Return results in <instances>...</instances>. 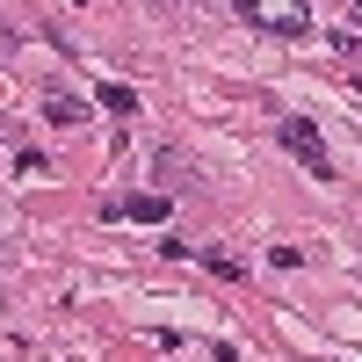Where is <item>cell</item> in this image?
<instances>
[{"instance_id": "obj_3", "label": "cell", "mask_w": 362, "mask_h": 362, "mask_svg": "<svg viewBox=\"0 0 362 362\" xmlns=\"http://www.w3.org/2000/svg\"><path fill=\"white\" fill-rule=\"evenodd\" d=\"M80 116H87V102H80V95H58V87L44 95V124H51V131H73Z\"/></svg>"}, {"instance_id": "obj_4", "label": "cell", "mask_w": 362, "mask_h": 362, "mask_svg": "<svg viewBox=\"0 0 362 362\" xmlns=\"http://www.w3.org/2000/svg\"><path fill=\"white\" fill-rule=\"evenodd\" d=\"M102 109H116V116H138V95H131V87H116V80H109V87H102Z\"/></svg>"}, {"instance_id": "obj_1", "label": "cell", "mask_w": 362, "mask_h": 362, "mask_svg": "<svg viewBox=\"0 0 362 362\" xmlns=\"http://www.w3.org/2000/svg\"><path fill=\"white\" fill-rule=\"evenodd\" d=\"M239 15H247L254 29H268V37H305L312 29V8L305 0H232Z\"/></svg>"}, {"instance_id": "obj_5", "label": "cell", "mask_w": 362, "mask_h": 362, "mask_svg": "<svg viewBox=\"0 0 362 362\" xmlns=\"http://www.w3.org/2000/svg\"><path fill=\"white\" fill-rule=\"evenodd\" d=\"M131 218H145V225L167 218V196H138V203H131Z\"/></svg>"}, {"instance_id": "obj_2", "label": "cell", "mask_w": 362, "mask_h": 362, "mask_svg": "<svg viewBox=\"0 0 362 362\" xmlns=\"http://www.w3.org/2000/svg\"><path fill=\"white\" fill-rule=\"evenodd\" d=\"M283 145H290L297 160H305V174L334 181V160H326V138H319V124H312V116H283Z\"/></svg>"}]
</instances>
